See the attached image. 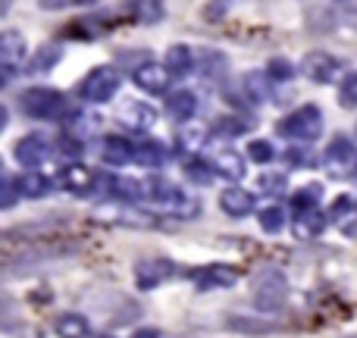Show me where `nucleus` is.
Segmentation results:
<instances>
[{"mask_svg": "<svg viewBox=\"0 0 357 338\" xmlns=\"http://www.w3.org/2000/svg\"><path fill=\"white\" fill-rule=\"evenodd\" d=\"M100 160L107 167H126V163H135V144H129L123 135H107L100 141Z\"/></svg>", "mask_w": 357, "mask_h": 338, "instance_id": "obj_15", "label": "nucleus"}, {"mask_svg": "<svg viewBox=\"0 0 357 338\" xmlns=\"http://www.w3.org/2000/svg\"><path fill=\"white\" fill-rule=\"evenodd\" d=\"M266 75H270L273 82H289L291 75H295V66H291L285 56H273L270 66H266Z\"/></svg>", "mask_w": 357, "mask_h": 338, "instance_id": "obj_36", "label": "nucleus"}, {"mask_svg": "<svg viewBox=\"0 0 357 338\" xmlns=\"http://www.w3.org/2000/svg\"><path fill=\"white\" fill-rule=\"evenodd\" d=\"M185 176H188L195 185H201V188H207V185H213L216 169H213V163L201 160V157H191V160H185Z\"/></svg>", "mask_w": 357, "mask_h": 338, "instance_id": "obj_27", "label": "nucleus"}, {"mask_svg": "<svg viewBox=\"0 0 357 338\" xmlns=\"http://www.w3.org/2000/svg\"><path fill=\"white\" fill-rule=\"evenodd\" d=\"M19 185V194L22 197H44L50 191V178L41 176V172H22V176L16 178Z\"/></svg>", "mask_w": 357, "mask_h": 338, "instance_id": "obj_25", "label": "nucleus"}, {"mask_svg": "<svg viewBox=\"0 0 357 338\" xmlns=\"http://www.w3.org/2000/svg\"><path fill=\"white\" fill-rule=\"evenodd\" d=\"M25 38L19 35V31H3L0 35V69H3V85L13 79V75L19 72V69H25L29 63H25Z\"/></svg>", "mask_w": 357, "mask_h": 338, "instance_id": "obj_6", "label": "nucleus"}, {"mask_svg": "<svg viewBox=\"0 0 357 338\" xmlns=\"http://www.w3.org/2000/svg\"><path fill=\"white\" fill-rule=\"evenodd\" d=\"M270 75L266 72H248L245 75V91H248V100H254V104H264V100H270Z\"/></svg>", "mask_w": 357, "mask_h": 338, "instance_id": "obj_28", "label": "nucleus"}, {"mask_svg": "<svg viewBox=\"0 0 357 338\" xmlns=\"http://www.w3.org/2000/svg\"><path fill=\"white\" fill-rule=\"evenodd\" d=\"M119 85H123V75L113 66H98L85 75V82L79 85V98L85 104H107V100L116 98Z\"/></svg>", "mask_w": 357, "mask_h": 338, "instance_id": "obj_4", "label": "nucleus"}, {"mask_svg": "<svg viewBox=\"0 0 357 338\" xmlns=\"http://www.w3.org/2000/svg\"><path fill=\"white\" fill-rule=\"evenodd\" d=\"M301 72L307 75L310 82H317V85H329V82H335V75L342 72V66L333 54H326V50H310V54L301 60Z\"/></svg>", "mask_w": 357, "mask_h": 338, "instance_id": "obj_7", "label": "nucleus"}, {"mask_svg": "<svg viewBox=\"0 0 357 338\" xmlns=\"http://www.w3.org/2000/svg\"><path fill=\"white\" fill-rule=\"evenodd\" d=\"M167 157H169V151H167V144L163 141L135 144V163L138 167H144V169H160L163 163H167Z\"/></svg>", "mask_w": 357, "mask_h": 338, "instance_id": "obj_18", "label": "nucleus"}, {"mask_svg": "<svg viewBox=\"0 0 357 338\" xmlns=\"http://www.w3.org/2000/svg\"><path fill=\"white\" fill-rule=\"evenodd\" d=\"M56 335L60 338H85L88 335V320L82 314H63L60 320L54 323Z\"/></svg>", "mask_w": 357, "mask_h": 338, "instance_id": "obj_26", "label": "nucleus"}, {"mask_svg": "<svg viewBox=\"0 0 357 338\" xmlns=\"http://www.w3.org/2000/svg\"><path fill=\"white\" fill-rule=\"evenodd\" d=\"M132 13H135V22H142V25H157V22H163V16H167V6L163 3H157V0H144V3H135L132 6Z\"/></svg>", "mask_w": 357, "mask_h": 338, "instance_id": "obj_30", "label": "nucleus"}, {"mask_svg": "<svg viewBox=\"0 0 357 338\" xmlns=\"http://www.w3.org/2000/svg\"><path fill=\"white\" fill-rule=\"evenodd\" d=\"M285 185H289V176H285V172H264V176L257 178V191L266 197H279L285 191Z\"/></svg>", "mask_w": 357, "mask_h": 338, "instance_id": "obj_31", "label": "nucleus"}, {"mask_svg": "<svg viewBox=\"0 0 357 338\" xmlns=\"http://www.w3.org/2000/svg\"><path fill=\"white\" fill-rule=\"evenodd\" d=\"M207 141V129H197V125H182V132H178V144L188 151H197L201 144Z\"/></svg>", "mask_w": 357, "mask_h": 338, "instance_id": "obj_34", "label": "nucleus"}, {"mask_svg": "<svg viewBox=\"0 0 357 338\" xmlns=\"http://www.w3.org/2000/svg\"><path fill=\"white\" fill-rule=\"evenodd\" d=\"M320 194L323 188L320 185H304V188L295 191V197H291V207H295V213H304V210H317L320 207Z\"/></svg>", "mask_w": 357, "mask_h": 338, "instance_id": "obj_29", "label": "nucleus"}, {"mask_svg": "<svg viewBox=\"0 0 357 338\" xmlns=\"http://www.w3.org/2000/svg\"><path fill=\"white\" fill-rule=\"evenodd\" d=\"M348 13H351V16H357V3H354V6H348Z\"/></svg>", "mask_w": 357, "mask_h": 338, "instance_id": "obj_42", "label": "nucleus"}, {"mask_svg": "<svg viewBox=\"0 0 357 338\" xmlns=\"http://www.w3.org/2000/svg\"><path fill=\"white\" fill-rule=\"evenodd\" d=\"M248 157H251L254 163H260V167H264V163H270L273 157H276V148H273L270 141H264V138H257V141L248 144Z\"/></svg>", "mask_w": 357, "mask_h": 338, "instance_id": "obj_35", "label": "nucleus"}, {"mask_svg": "<svg viewBox=\"0 0 357 338\" xmlns=\"http://www.w3.org/2000/svg\"><path fill=\"white\" fill-rule=\"evenodd\" d=\"M285 298H289V282H285V276L276 270L264 272V276L257 279V285H254V307H257L260 314L279 310L285 304Z\"/></svg>", "mask_w": 357, "mask_h": 338, "instance_id": "obj_5", "label": "nucleus"}, {"mask_svg": "<svg viewBox=\"0 0 357 338\" xmlns=\"http://www.w3.org/2000/svg\"><path fill=\"white\" fill-rule=\"evenodd\" d=\"M50 154H54V151H50V141L41 135H25V138H19L16 148H13L16 163L25 169H35V167H41V163H47Z\"/></svg>", "mask_w": 357, "mask_h": 338, "instance_id": "obj_8", "label": "nucleus"}, {"mask_svg": "<svg viewBox=\"0 0 357 338\" xmlns=\"http://www.w3.org/2000/svg\"><path fill=\"white\" fill-rule=\"evenodd\" d=\"M0 185H3V191H0V207H3V210H13V203H16L19 197H22V194H19L16 178H13L10 172H6V176L0 178Z\"/></svg>", "mask_w": 357, "mask_h": 338, "instance_id": "obj_37", "label": "nucleus"}, {"mask_svg": "<svg viewBox=\"0 0 357 338\" xmlns=\"http://www.w3.org/2000/svg\"><path fill=\"white\" fill-rule=\"evenodd\" d=\"M142 201L151 203L157 213L163 216H176V220H195L201 213V203L191 194H185L182 188H176L167 178H148L142 182Z\"/></svg>", "mask_w": 357, "mask_h": 338, "instance_id": "obj_1", "label": "nucleus"}, {"mask_svg": "<svg viewBox=\"0 0 357 338\" xmlns=\"http://www.w3.org/2000/svg\"><path fill=\"white\" fill-rule=\"evenodd\" d=\"M276 132L282 138H289V141H295V144L317 141V138L323 135V113H320V107H314V104L298 107L295 113H289V116L279 119Z\"/></svg>", "mask_w": 357, "mask_h": 338, "instance_id": "obj_2", "label": "nucleus"}, {"mask_svg": "<svg viewBox=\"0 0 357 338\" xmlns=\"http://www.w3.org/2000/svg\"><path fill=\"white\" fill-rule=\"evenodd\" d=\"M132 338H160V332H157V329H138Z\"/></svg>", "mask_w": 357, "mask_h": 338, "instance_id": "obj_41", "label": "nucleus"}, {"mask_svg": "<svg viewBox=\"0 0 357 338\" xmlns=\"http://www.w3.org/2000/svg\"><path fill=\"white\" fill-rule=\"evenodd\" d=\"M195 54H191L188 44H173V47L167 50V60H163V66L169 69V75H188L191 69H195Z\"/></svg>", "mask_w": 357, "mask_h": 338, "instance_id": "obj_23", "label": "nucleus"}, {"mask_svg": "<svg viewBox=\"0 0 357 338\" xmlns=\"http://www.w3.org/2000/svg\"><path fill=\"white\" fill-rule=\"evenodd\" d=\"M167 113L176 119L178 125H188L197 113V98L195 91H173L167 98Z\"/></svg>", "mask_w": 357, "mask_h": 338, "instance_id": "obj_16", "label": "nucleus"}, {"mask_svg": "<svg viewBox=\"0 0 357 338\" xmlns=\"http://www.w3.org/2000/svg\"><path fill=\"white\" fill-rule=\"evenodd\" d=\"M354 176H357V167H354Z\"/></svg>", "mask_w": 357, "mask_h": 338, "instance_id": "obj_43", "label": "nucleus"}, {"mask_svg": "<svg viewBox=\"0 0 357 338\" xmlns=\"http://www.w3.org/2000/svg\"><path fill=\"white\" fill-rule=\"evenodd\" d=\"M241 272L235 266H226V263H210L204 270H195V285L201 291H210V289H232L238 282Z\"/></svg>", "mask_w": 357, "mask_h": 338, "instance_id": "obj_11", "label": "nucleus"}, {"mask_svg": "<svg viewBox=\"0 0 357 338\" xmlns=\"http://www.w3.org/2000/svg\"><path fill=\"white\" fill-rule=\"evenodd\" d=\"M119 123H123L126 132H132V135H144V132L154 129L157 123V110L151 104H142V100H132V104H126L123 110H119Z\"/></svg>", "mask_w": 357, "mask_h": 338, "instance_id": "obj_9", "label": "nucleus"}, {"mask_svg": "<svg viewBox=\"0 0 357 338\" xmlns=\"http://www.w3.org/2000/svg\"><path fill=\"white\" fill-rule=\"evenodd\" d=\"M176 276V266L169 260H151V263H138L135 266V279H138V289L142 291H151L157 289L160 282Z\"/></svg>", "mask_w": 357, "mask_h": 338, "instance_id": "obj_14", "label": "nucleus"}, {"mask_svg": "<svg viewBox=\"0 0 357 338\" xmlns=\"http://www.w3.org/2000/svg\"><path fill=\"white\" fill-rule=\"evenodd\" d=\"M197 69H201L197 75H201L204 82H220L222 75H226L229 63L220 50H201V56H197Z\"/></svg>", "mask_w": 357, "mask_h": 338, "instance_id": "obj_21", "label": "nucleus"}, {"mask_svg": "<svg viewBox=\"0 0 357 338\" xmlns=\"http://www.w3.org/2000/svg\"><path fill=\"white\" fill-rule=\"evenodd\" d=\"M56 185H60L63 191H69V194L82 197V194H91V191L98 188V178H94V172L88 167L73 163V167H66L60 176H56Z\"/></svg>", "mask_w": 357, "mask_h": 338, "instance_id": "obj_12", "label": "nucleus"}, {"mask_svg": "<svg viewBox=\"0 0 357 338\" xmlns=\"http://www.w3.org/2000/svg\"><path fill=\"white\" fill-rule=\"evenodd\" d=\"M213 169L216 176H226L229 182H241L245 178V157L235 154V151H220V154L213 157Z\"/></svg>", "mask_w": 357, "mask_h": 338, "instance_id": "obj_19", "label": "nucleus"}, {"mask_svg": "<svg viewBox=\"0 0 357 338\" xmlns=\"http://www.w3.org/2000/svg\"><path fill=\"white\" fill-rule=\"evenodd\" d=\"M354 338H357V335H354Z\"/></svg>", "mask_w": 357, "mask_h": 338, "instance_id": "obj_44", "label": "nucleus"}, {"mask_svg": "<svg viewBox=\"0 0 357 338\" xmlns=\"http://www.w3.org/2000/svg\"><path fill=\"white\" fill-rule=\"evenodd\" d=\"M351 160H354V148L348 138H335L333 144L326 148V157H323V163H326V172L333 178H342L351 172Z\"/></svg>", "mask_w": 357, "mask_h": 338, "instance_id": "obj_13", "label": "nucleus"}, {"mask_svg": "<svg viewBox=\"0 0 357 338\" xmlns=\"http://www.w3.org/2000/svg\"><path fill=\"white\" fill-rule=\"evenodd\" d=\"M100 129V116H94V113H79L75 110L73 116L66 119V135H73L75 141H85V138L98 135Z\"/></svg>", "mask_w": 357, "mask_h": 338, "instance_id": "obj_22", "label": "nucleus"}, {"mask_svg": "<svg viewBox=\"0 0 357 338\" xmlns=\"http://www.w3.org/2000/svg\"><path fill=\"white\" fill-rule=\"evenodd\" d=\"M257 222H260V229H264L266 235H279L285 229V213L279 207H266V210H260Z\"/></svg>", "mask_w": 357, "mask_h": 338, "instance_id": "obj_32", "label": "nucleus"}, {"mask_svg": "<svg viewBox=\"0 0 357 338\" xmlns=\"http://www.w3.org/2000/svg\"><path fill=\"white\" fill-rule=\"evenodd\" d=\"M60 151L66 157H79L82 154V141H75L73 135H66V132H63V138H60Z\"/></svg>", "mask_w": 357, "mask_h": 338, "instance_id": "obj_39", "label": "nucleus"}, {"mask_svg": "<svg viewBox=\"0 0 357 338\" xmlns=\"http://www.w3.org/2000/svg\"><path fill=\"white\" fill-rule=\"evenodd\" d=\"M132 79H135V85L142 88L144 94H167L169 91V69L167 66H160V63H142V66L132 72Z\"/></svg>", "mask_w": 357, "mask_h": 338, "instance_id": "obj_10", "label": "nucleus"}, {"mask_svg": "<svg viewBox=\"0 0 357 338\" xmlns=\"http://www.w3.org/2000/svg\"><path fill=\"white\" fill-rule=\"evenodd\" d=\"M226 13H229V3H207V6H204V16H207V22H220Z\"/></svg>", "mask_w": 357, "mask_h": 338, "instance_id": "obj_40", "label": "nucleus"}, {"mask_svg": "<svg viewBox=\"0 0 357 338\" xmlns=\"http://www.w3.org/2000/svg\"><path fill=\"white\" fill-rule=\"evenodd\" d=\"M339 104L345 110H354L357 107V72H348L339 85Z\"/></svg>", "mask_w": 357, "mask_h": 338, "instance_id": "obj_33", "label": "nucleus"}, {"mask_svg": "<svg viewBox=\"0 0 357 338\" xmlns=\"http://www.w3.org/2000/svg\"><path fill=\"white\" fill-rule=\"evenodd\" d=\"M19 107H22V113L31 119H60V116H66V110H69L63 91H56V88H29V91L19 98Z\"/></svg>", "mask_w": 357, "mask_h": 338, "instance_id": "obj_3", "label": "nucleus"}, {"mask_svg": "<svg viewBox=\"0 0 357 338\" xmlns=\"http://www.w3.org/2000/svg\"><path fill=\"white\" fill-rule=\"evenodd\" d=\"M60 56H63V50L56 47V44H44V47H38V54L29 60V72L25 75H44V72H50V69L60 63Z\"/></svg>", "mask_w": 357, "mask_h": 338, "instance_id": "obj_24", "label": "nucleus"}, {"mask_svg": "<svg viewBox=\"0 0 357 338\" xmlns=\"http://www.w3.org/2000/svg\"><path fill=\"white\" fill-rule=\"evenodd\" d=\"M329 216L323 213L320 207L317 210H304V213H295V235L298 238H317V235L326 229Z\"/></svg>", "mask_w": 357, "mask_h": 338, "instance_id": "obj_20", "label": "nucleus"}, {"mask_svg": "<svg viewBox=\"0 0 357 338\" xmlns=\"http://www.w3.org/2000/svg\"><path fill=\"white\" fill-rule=\"evenodd\" d=\"M248 125H254V123H245V119L229 116V119H220V125H216V129H220V132H229V135H241Z\"/></svg>", "mask_w": 357, "mask_h": 338, "instance_id": "obj_38", "label": "nucleus"}, {"mask_svg": "<svg viewBox=\"0 0 357 338\" xmlns=\"http://www.w3.org/2000/svg\"><path fill=\"white\" fill-rule=\"evenodd\" d=\"M220 207H222V213H229V216H248L254 210V197H251V191H245V188H226L220 194Z\"/></svg>", "mask_w": 357, "mask_h": 338, "instance_id": "obj_17", "label": "nucleus"}]
</instances>
